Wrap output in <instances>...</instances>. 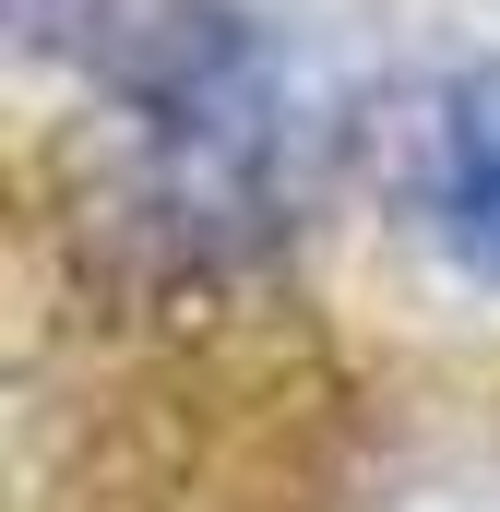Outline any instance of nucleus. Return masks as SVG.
Segmentation results:
<instances>
[{"mask_svg":"<svg viewBox=\"0 0 500 512\" xmlns=\"http://www.w3.org/2000/svg\"><path fill=\"white\" fill-rule=\"evenodd\" d=\"M429 227L477 286H500V84H453L429 120Z\"/></svg>","mask_w":500,"mask_h":512,"instance_id":"nucleus-1","label":"nucleus"}]
</instances>
